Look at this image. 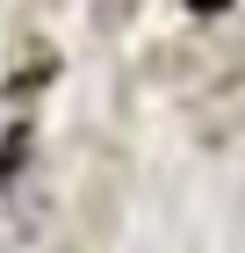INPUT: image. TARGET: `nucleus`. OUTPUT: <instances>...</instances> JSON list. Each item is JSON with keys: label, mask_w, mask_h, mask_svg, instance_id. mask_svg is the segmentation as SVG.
Returning <instances> with one entry per match:
<instances>
[{"label": "nucleus", "mask_w": 245, "mask_h": 253, "mask_svg": "<svg viewBox=\"0 0 245 253\" xmlns=\"http://www.w3.org/2000/svg\"><path fill=\"white\" fill-rule=\"evenodd\" d=\"M195 7H202V15H209V7H224V0H195Z\"/></svg>", "instance_id": "f257e3e1"}]
</instances>
